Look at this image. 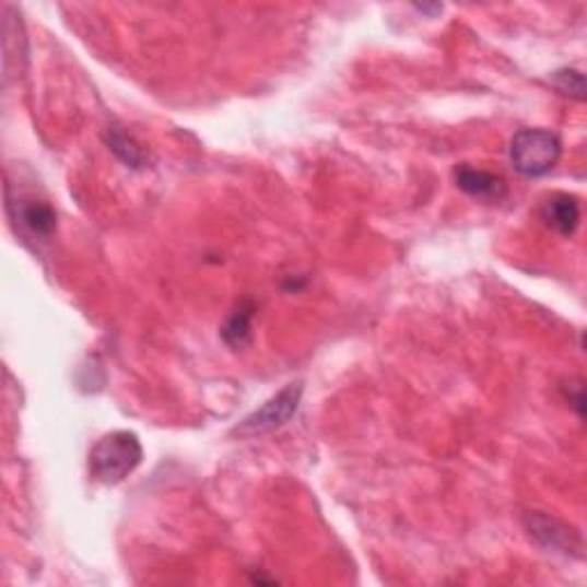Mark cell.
Here are the masks:
<instances>
[{"label": "cell", "instance_id": "cell-1", "mask_svg": "<svg viewBox=\"0 0 587 587\" xmlns=\"http://www.w3.org/2000/svg\"><path fill=\"white\" fill-rule=\"evenodd\" d=\"M143 461V445L133 432H110L90 450V476L102 484H120Z\"/></svg>", "mask_w": 587, "mask_h": 587}, {"label": "cell", "instance_id": "cell-2", "mask_svg": "<svg viewBox=\"0 0 587 587\" xmlns=\"http://www.w3.org/2000/svg\"><path fill=\"white\" fill-rule=\"evenodd\" d=\"M562 156V140L549 129H521L514 133L509 145V159L514 168L524 177L549 175Z\"/></svg>", "mask_w": 587, "mask_h": 587}, {"label": "cell", "instance_id": "cell-3", "mask_svg": "<svg viewBox=\"0 0 587 587\" xmlns=\"http://www.w3.org/2000/svg\"><path fill=\"white\" fill-rule=\"evenodd\" d=\"M8 214L23 242H49L58 227L54 207L28 191H16L8 186Z\"/></svg>", "mask_w": 587, "mask_h": 587}, {"label": "cell", "instance_id": "cell-4", "mask_svg": "<svg viewBox=\"0 0 587 587\" xmlns=\"http://www.w3.org/2000/svg\"><path fill=\"white\" fill-rule=\"evenodd\" d=\"M301 395H303L301 384L285 386L278 395H273L269 402H265L260 409L253 411L242 425L234 427L232 434L239 438H255V436L269 434L273 430H280L296 415L298 404H301Z\"/></svg>", "mask_w": 587, "mask_h": 587}, {"label": "cell", "instance_id": "cell-5", "mask_svg": "<svg viewBox=\"0 0 587 587\" xmlns=\"http://www.w3.org/2000/svg\"><path fill=\"white\" fill-rule=\"evenodd\" d=\"M526 528L530 537L537 544H542L544 549L565 553V555H583V539L576 530L565 526L562 521L553 519L549 514L542 512H530L526 516Z\"/></svg>", "mask_w": 587, "mask_h": 587}, {"label": "cell", "instance_id": "cell-6", "mask_svg": "<svg viewBox=\"0 0 587 587\" xmlns=\"http://www.w3.org/2000/svg\"><path fill=\"white\" fill-rule=\"evenodd\" d=\"M455 181L466 196L486 200V202H498L507 193V184L501 175L473 168V166H468V163H463V166L455 171Z\"/></svg>", "mask_w": 587, "mask_h": 587}, {"label": "cell", "instance_id": "cell-7", "mask_svg": "<svg viewBox=\"0 0 587 587\" xmlns=\"http://www.w3.org/2000/svg\"><path fill=\"white\" fill-rule=\"evenodd\" d=\"M542 221L562 237H572L580 223V202L570 193H551L539 207Z\"/></svg>", "mask_w": 587, "mask_h": 587}, {"label": "cell", "instance_id": "cell-8", "mask_svg": "<svg viewBox=\"0 0 587 587\" xmlns=\"http://www.w3.org/2000/svg\"><path fill=\"white\" fill-rule=\"evenodd\" d=\"M253 301H242L237 308L230 313L221 328V338L230 349H244L253 338Z\"/></svg>", "mask_w": 587, "mask_h": 587}, {"label": "cell", "instance_id": "cell-9", "mask_svg": "<svg viewBox=\"0 0 587 587\" xmlns=\"http://www.w3.org/2000/svg\"><path fill=\"white\" fill-rule=\"evenodd\" d=\"M108 145L131 168H140L145 163V156H143V152H140V148L133 143V140L129 136H125L120 131H113L110 133Z\"/></svg>", "mask_w": 587, "mask_h": 587}, {"label": "cell", "instance_id": "cell-10", "mask_svg": "<svg viewBox=\"0 0 587 587\" xmlns=\"http://www.w3.org/2000/svg\"><path fill=\"white\" fill-rule=\"evenodd\" d=\"M553 81L562 95H570L578 102L585 99V79L580 72H576V69H562V72H555Z\"/></svg>", "mask_w": 587, "mask_h": 587}]
</instances>
